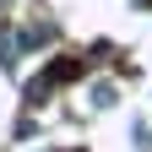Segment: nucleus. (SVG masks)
Returning a JSON list of instances; mask_svg holds the SVG:
<instances>
[{
  "label": "nucleus",
  "instance_id": "nucleus-1",
  "mask_svg": "<svg viewBox=\"0 0 152 152\" xmlns=\"http://www.w3.org/2000/svg\"><path fill=\"white\" fill-rule=\"evenodd\" d=\"M92 103H98V109H109V103H114V87H109V82H103V87H92Z\"/></svg>",
  "mask_w": 152,
  "mask_h": 152
}]
</instances>
